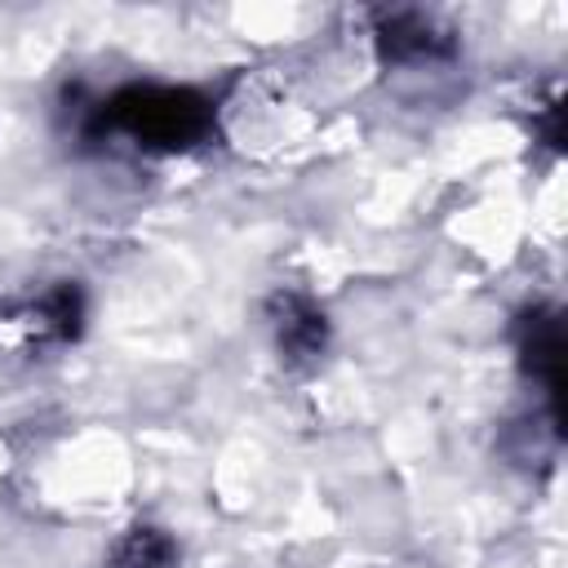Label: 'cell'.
<instances>
[{"instance_id":"obj_1","label":"cell","mask_w":568,"mask_h":568,"mask_svg":"<svg viewBox=\"0 0 568 568\" xmlns=\"http://www.w3.org/2000/svg\"><path fill=\"white\" fill-rule=\"evenodd\" d=\"M213 124L209 98L195 89H160V84H133L106 98L93 111V129L120 133L146 151H182L195 146Z\"/></svg>"},{"instance_id":"obj_2","label":"cell","mask_w":568,"mask_h":568,"mask_svg":"<svg viewBox=\"0 0 568 568\" xmlns=\"http://www.w3.org/2000/svg\"><path fill=\"white\" fill-rule=\"evenodd\" d=\"M377 49L386 62L395 67H417V62H435L448 53V36H439L426 18L417 13H390L377 27Z\"/></svg>"},{"instance_id":"obj_3","label":"cell","mask_w":568,"mask_h":568,"mask_svg":"<svg viewBox=\"0 0 568 568\" xmlns=\"http://www.w3.org/2000/svg\"><path fill=\"white\" fill-rule=\"evenodd\" d=\"M559 351H564V342H559V320L546 315V311H532V315L524 320V364H528V373L541 382V390L550 395V408H555V413H559Z\"/></svg>"},{"instance_id":"obj_4","label":"cell","mask_w":568,"mask_h":568,"mask_svg":"<svg viewBox=\"0 0 568 568\" xmlns=\"http://www.w3.org/2000/svg\"><path fill=\"white\" fill-rule=\"evenodd\" d=\"M275 333H280V346L302 359V355H315L324 346V315L297 297V293H280L275 297Z\"/></svg>"},{"instance_id":"obj_5","label":"cell","mask_w":568,"mask_h":568,"mask_svg":"<svg viewBox=\"0 0 568 568\" xmlns=\"http://www.w3.org/2000/svg\"><path fill=\"white\" fill-rule=\"evenodd\" d=\"M173 564H178V550L160 528L124 532L115 555H111V568H173Z\"/></svg>"}]
</instances>
